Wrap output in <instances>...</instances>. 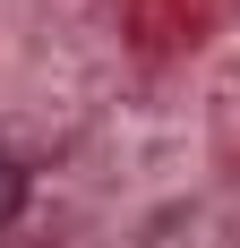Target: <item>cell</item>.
Listing matches in <instances>:
<instances>
[{
	"mask_svg": "<svg viewBox=\"0 0 240 248\" xmlns=\"http://www.w3.org/2000/svg\"><path fill=\"white\" fill-rule=\"evenodd\" d=\"M17 214H26V163H17L9 146H0V231L17 223Z\"/></svg>",
	"mask_w": 240,
	"mask_h": 248,
	"instance_id": "obj_1",
	"label": "cell"
}]
</instances>
